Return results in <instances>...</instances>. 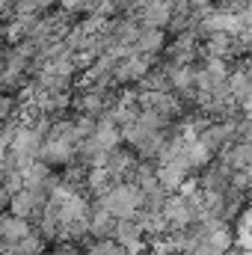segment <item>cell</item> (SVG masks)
Wrapping results in <instances>:
<instances>
[{"mask_svg": "<svg viewBox=\"0 0 252 255\" xmlns=\"http://www.w3.org/2000/svg\"><path fill=\"white\" fill-rule=\"evenodd\" d=\"M3 232H6V238H24V235H27V226H24L21 220H9V223L3 226Z\"/></svg>", "mask_w": 252, "mask_h": 255, "instance_id": "cell-1", "label": "cell"}, {"mask_svg": "<svg viewBox=\"0 0 252 255\" xmlns=\"http://www.w3.org/2000/svg\"><path fill=\"white\" fill-rule=\"evenodd\" d=\"M30 211V196H18V214H27Z\"/></svg>", "mask_w": 252, "mask_h": 255, "instance_id": "cell-2", "label": "cell"}]
</instances>
